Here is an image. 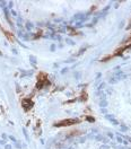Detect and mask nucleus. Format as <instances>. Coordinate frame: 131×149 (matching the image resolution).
<instances>
[{
    "mask_svg": "<svg viewBox=\"0 0 131 149\" xmlns=\"http://www.w3.org/2000/svg\"><path fill=\"white\" fill-rule=\"evenodd\" d=\"M78 123V120H74V119H70V120H65V121H61L59 123H56L54 125L56 127H63V125H72Z\"/></svg>",
    "mask_w": 131,
    "mask_h": 149,
    "instance_id": "1",
    "label": "nucleus"
},
{
    "mask_svg": "<svg viewBox=\"0 0 131 149\" xmlns=\"http://www.w3.org/2000/svg\"><path fill=\"white\" fill-rule=\"evenodd\" d=\"M38 81H40V83H38V87H42L44 83H49V81H47V78H45L43 74H41L38 76Z\"/></svg>",
    "mask_w": 131,
    "mask_h": 149,
    "instance_id": "2",
    "label": "nucleus"
}]
</instances>
